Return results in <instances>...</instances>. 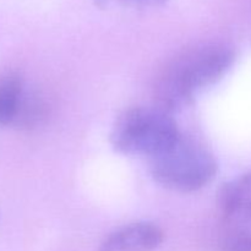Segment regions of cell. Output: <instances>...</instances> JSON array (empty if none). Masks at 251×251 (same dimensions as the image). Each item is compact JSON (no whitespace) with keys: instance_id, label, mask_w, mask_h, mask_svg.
<instances>
[{"instance_id":"1","label":"cell","mask_w":251,"mask_h":251,"mask_svg":"<svg viewBox=\"0 0 251 251\" xmlns=\"http://www.w3.org/2000/svg\"><path fill=\"white\" fill-rule=\"evenodd\" d=\"M235 54L223 44H207L172 61L156 83L158 107L173 114L191 104L196 93L220 81L234 63Z\"/></svg>"},{"instance_id":"2","label":"cell","mask_w":251,"mask_h":251,"mask_svg":"<svg viewBox=\"0 0 251 251\" xmlns=\"http://www.w3.org/2000/svg\"><path fill=\"white\" fill-rule=\"evenodd\" d=\"M180 137L171 113L159 107H137L125 110L115 120L110 141L122 153L151 159L171 149Z\"/></svg>"},{"instance_id":"3","label":"cell","mask_w":251,"mask_h":251,"mask_svg":"<svg viewBox=\"0 0 251 251\" xmlns=\"http://www.w3.org/2000/svg\"><path fill=\"white\" fill-rule=\"evenodd\" d=\"M150 163L154 180L179 193L205 188L218 169L217 161L206 147L183 136L166 152L150 159Z\"/></svg>"},{"instance_id":"4","label":"cell","mask_w":251,"mask_h":251,"mask_svg":"<svg viewBox=\"0 0 251 251\" xmlns=\"http://www.w3.org/2000/svg\"><path fill=\"white\" fill-rule=\"evenodd\" d=\"M164 233L150 222H136L110 233L100 244V251H152L159 247Z\"/></svg>"},{"instance_id":"5","label":"cell","mask_w":251,"mask_h":251,"mask_svg":"<svg viewBox=\"0 0 251 251\" xmlns=\"http://www.w3.org/2000/svg\"><path fill=\"white\" fill-rule=\"evenodd\" d=\"M221 207L226 217L233 222H251V173L223 188Z\"/></svg>"},{"instance_id":"6","label":"cell","mask_w":251,"mask_h":251,"mask_svg":"<svg viewBox=\"0 0 251 251\" xmlns=\"http://www.w3.org/2000/svg\"><path fill=\"white\" fill-rule=\"evenodd\" d=\"M24 92V82L19 74L14 71L0 74V126L14 123Z\"/></svg>"},{"instance_id":"7","label":"cell","mask_w":251,"mask_h":251,"mask_svg":"<svg viewBox=\"0 0 251 251\" xmlns=\"http://www.w3.org/2000/svg\"><path fill=\"white\" fill-rule=\"evenodd\" d=\"M44 103L36 95L24 92L19 112L12 124L16 126L28 129L41 122L44 115Z\"/></svg>"},{"instance_id":"8","label":"cell","mask_w":251,"mask_h":251,"mask_svg":"<svg viewBox=\"0 0 251 251\" xmlns=\"http://www.w3.org/2000/svg\"><path fill=\"white\" fill-rule=\"evenodd\" d=\"M222 251H251V232H238L228 235L222 243Z\"/></svg>"},{"instance_id":"9","label":"cell","mask_w":251,"mask_h":251,"mask_svg":"<svg viewBox=\"0 0 251 251\" xmlns=\"http://www.w3.org/2000/svg\"><path fill=\"white\" fill-rule=\"evenodd\" d=\"M103 2H118V4L125 5V6L130 7H147V6H154L164 0H100Z\"/></svg>"}]
</instances>
